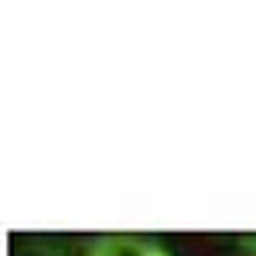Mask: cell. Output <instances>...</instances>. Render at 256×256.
I'll return each instance as SVG.
<instances>
[]
</instances>
